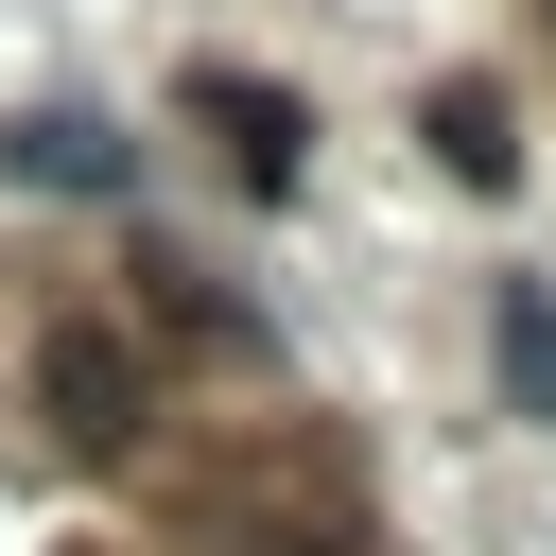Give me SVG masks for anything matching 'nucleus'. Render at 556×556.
I'll use <instances>...</instances> for the list:
<instances>
[{"label": "nucleus", "mask_w": 556, "mask_h": 556, "mask_svg": "<svg viewBox=\"0 0 556 556\" xmlns=\"http://www.w3.org/2000/svg\"><path fill=\"white\" fill-rule=\"evenodd\" d=\"M434 156H452L469 191H504V174H521V122H504V87H486V70H452V87H434Z\"/></svg>", "instance_id": "20e7f679"}, {"label": "nucleus", "mask_w": 556, "mask_h": 556, "mask_svg": "<svg viewBox=\"0 0 556 556\" xmlns=\"http://www.w3.org/2000/svg\"><path fill=\"white\" fill-rule=\"evenodd\" d=\"M35 400H52V434H70V452H122V434H139V330L70 313V330L35 348Z\"/></svg>", "instance_id": "f257e3e1"}, {"label": "nucleus", "mask_w": 556, "mask_h": 556, "mask_svg": "<svg viewBox=\"0 0 556 556\" xmlns=\"http://www.w3.org/2000/svg\"><path fill=\"white\" fill-rule=\"evenodd\" d=\"M0 174H17V191L104 208V191H139V139H122V122H87V104H35V122H0Z\"/></svg>", "instance_id": "f03ea898"}, {"label": "nucleus", "mask_w": 556, "mask_h": 556, "mask_svg": "<svg viewBox=\"0 0 556 556\" xmlns=\"http://www.w3.org/2000/svg\"><path fill=\"white\" fill-rule=\"evenodd\" d=\"M191 122L243 156V191H295V156H313V122H295V87H261V70H191Z\"/></svg>", "instance_id": "7ed1b4c3"}, {"label": "nucleus", "mask_w": 556, "mask_h": 556, "mask_svg": "<svg viewBox=\"0 0 556 556\" xmlns=\"http://www.w3.org/2000/svg\"><path fill=\"white\" fill-rule=\"evenodd\" d=\"M504 400L556 417V295H539V278H504Z\"/></svg>", "instance_id": "39448f33"}]
</instances>
